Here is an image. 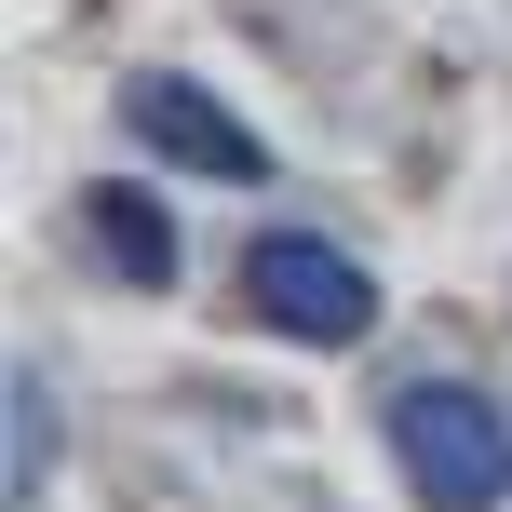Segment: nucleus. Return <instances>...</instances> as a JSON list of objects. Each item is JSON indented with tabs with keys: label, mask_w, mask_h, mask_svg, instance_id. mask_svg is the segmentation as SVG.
Segmentation results:
<instances>
[{
	"label": "nucleus",
	"mask_w": 512,
	"mask_h": 512,
	"mask_svg": "<svg viewBox=\"0 0 512 512\" xmlns=\"http://www.w3.org/2000/svg\"><path fill=\"white\" fill-rule=\"evenodd\" d=\"M391 459H405V486L432 512H499L512 499V418L486 391H459V378H418L391 405Z\"/></svg>",
	"instance_id": "1"
},
{
	"label": "nucleus",
	"mask_w": 512,
	"mask_h": 512,
	"mask_svg": "<svg viewBox=\"0 0 512 512\" xmlns=\"http://www.w3.org/2000/svg\"><path fill=\"white\" fill-rule=\"evenodd\" d=\"M243 297H256V324L310 337V351H351V337L378 324V283H364L337 243H310V230H270V243H256L243 256Z\"/></svg>",
	"instance_id": "2"
},
{
	"label": "nucleus",
	"mask_w": 512,
	"mask_h": 512,
	"mask_svg": "<svg viewBox=\"0 0 512 512\" xmlns=\"http://www.w3.org/2000/svg\"><path fill=\"white\" fill-rule=\"evenodd\" d=\"M122 122L149 135L162 162H189V176H230V189H256V176H270V149H256V135L203 95V81H176V68H135V81H122Z\"/></svg>",
	"instance_id": "3"
},
{
	"label": "nucleus",
	"mask_w": 512,
	"mask_h": 512,
	"mask_svg": "<svg viewBox=\"0 0 512 512\" xmlns=\"http://www.w3.org/2000/svg\"><path fill=\"white\" fill-rule=\"evenodd\" d=\"M95 243H108L122 283H176V230H162L149 189H95Z\"/></svg>",
	"instance_id": "4"
},
{
	"label": "nucleus",
	"mask_w": 512,
	"mask_h": 512,
	"mask_svg": "<svg viewBox=\"0 0 512 512\" xmlns=\"http://www.w3.org/2000/svg\"><path fill=\"white\" fill-rule=\"evenodd\" d=\"M41 459H54V405H41V378H14V499L41 486Z\"/></svg>",
	"instance_id": "5"
}]
</instances>
